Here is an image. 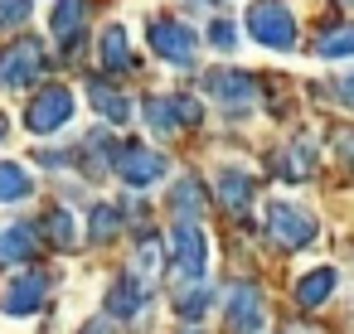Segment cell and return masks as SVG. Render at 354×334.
<instances>
[{"mask_svg": "<svg viewBox=\"0 0 354 334\" xmlns=\"http://www.w3.org/2000/svg\"><path fill=\"white\" fill-rule=\"evenodd\" d=\"M248 35L262 44V49H296V15L286 10V0H252L248 10Z\"/></svg>", "mask_w": 354, "mask_h": 334, "instance_id": "6da1fadb", "label": "cell"}, {"mask_svg": "<svg viewBox=\"0 0 354 334\" xmlns=\"http://www.w3.org/2000/svg\"><path fill=\"white\" fill-rule=\"evenodd\" d=\"M73 112H78V97H73V88H39L35 97H30V107H25V126H30V136H54V131H64L68 121H73Z\"/></svg>", "mask_w": 354, "mask_h": 334, "instance_id": "7a4b0ae2", "label": "cell"}, {"mask_svg": "<svg viewBox=\"0 0 354 334\" xmlns=\"http://www.w3.org/2000/svg\"><path fill=\"white\" fill-rule=\"evenodd\" d=\"M146 44H151V54H160L165 63H175V68H189L199 54V39H194V30L185 25V20H170V15H156V20H146Z\"/></svg>", "mask_w": 354, "mask_h": 334, "instance_id": "3957f363", "label": "cell"}, {"mask_svg": "<svg viewBox=\"0 0 354 334\" xmlns=\"http://www.w3.org/2000/svg\"><path fill=\"white\" fill-rule=\"evenodd\" d=\"M44 73V44L39 39H15L0 54V92H25Z\"/></svg>", "mask_w": 354, "mask_h": 334, "instance_id": "277c9868", "label": "cell"}, {"mask_svg": "<svg viewBox=\"0 0 354 334\" xmlns=\"http://www.w3.org/2000/svg\"><path fill=\"white\" fill-rule=\"evenodd\" d=\"M267 233H272V242H277V247L301 252V247H310V242H315V218H310L306 208H296V204L277 199V204H267Z\"/></svg>", "mask_w": 354, "mask_h": 334, "instance_id": "5b68a950", "label": "cell"}, {"mask_svg": "<svg viewBox=\"0 0 354 334\" xmlns=\"http://www.w3.org/2000/svg\"><path fill=\"white\" fill-rule=\"evenodd\" d=\"M204 92L228 112H248L257 102V78L243 68H214V73H204Z\"/></svg>", "mask_w": 354, "mask_h": 334, "instance_id": "8992f818", "label": "cell"}, {"mask_svg": "<svg viewBox=\"0 0 354 334\" xmlns=\"http://www.w3.org/2000/svg\"><path fill=\"white\" fill-rule=\"evenodd\" d=\"M170 262H175V276H180L185 286L204 276V266H209V242H204L199 223H180V228H175V237H170Z\"/></svg>", "mask_w": 354, "mask_h": 334, "instance_id": "52a82bcc", "label": "cell"}, {"mask_svg": "<svg viewBox=\"0 0 354 334\" xmlns=\"http://www.w3.org/2000/svg\"><path fill=\"white\" fill-rule=\"evenodd\" d=\"M117 175H122L131 189H151L156 179H165V155L151 150V146H141V141H131V146H122V155H117Z\"/></svg>", "mask_w": 354, "mask_h": 334, "instance_id": "ba28073f", "label": "cell"}, {"mask_svg": "<svg viewBox=\"0 0 354 334\" xmlns=\"http://www.w3.org/2000/svg\"><path fill=\"white\" fill-rule=\"evenodd\" d=\"M223 315H228V324H233L238 334H257V329H262V320H267V310H262V295H257V286H248V281L228 286Z\"/></svg>", "mask_w": 354, "mask_h": 334, "instance_id": "9c48e42d", "label": "cell"}, {"mask_svg": "<svg viewBox=\"0 0 354 334\" xmlns=\"http://www.w3.org/2000/svg\"><path fill=\"white\" fill-rule=\"evenodd\" d=\"M44 291H49V276L44 271H20L6 286V295H0V310H6V315H35L44 305Z\"/></svg>", "mask_w": 354, "mask_h": 334, "instance_id": "30bf717a", "label": "cell"}, {"mask_svg": "<svg viewBox=\"0 0 354 334\" xmlns=\"http://www.w3.org/2000/svg\"><path fill=\"white\" fill-rule=\"evenodd\" d=\"M83 20H88V0H54V15H49V30L54 39L73 54L78 35H83Z\"/></svg>", "mask_w": 354, "mask_h": 334, "instance_id": "8fae6325", "label": "cell"}, {"mask_svg": "<svg viewBox=\"0 0 354 334\" xmlns=\"http://www.w3.org/2000/svg\"><path fill=\"white\" fill-rule=\"evenodd\" d=\"M78 155H83V170L97 179V175H112V170H117V155H122V150H117L112 131H102V126H97V131H88V141H83V150H78Z\"/></svg>", "mask_w": 354, "mask_h": 334, "instance_id": "7c38bea8", "label": "cell"}, {"mask_svg": "<svg viewBox=\"0 0 354 334\" xmlns=\"http://www.w3.org/2000/svg\"><path fill=\"white\" fill-rule=\"evenodd\" d=\"M141 117H146V126H151L156 136H180V131H185L180 97H151V102L141 107Z\"/></svg>", "mask_w": 354, "mask_h": 334, "instance_id": "4fadbf2b", "label": "cell"}, {"mask_svg": "<svg viewBox=\"0 0 354 334\" xmlns=\"http://www.w3.org/2000/svg\"><path fill=\"white\" fill-rule=\"evenodd\" d=\"M218 199H223L233 213H248V204H252V175L238 170V165H223V170H218Z\"/></svg>", "mask_w": 354, "mask_h": 334, "instance_id": "5bb4252c", "label": "cell"}, {"mask_svg": "<svg viewBox=\"0 0 354 334\" xmlns=\"http://www.w3.org/2000/svg\"><path fill=\"white\" fill-rule=\"evenodd\" d=\"M146 295H151V286H146V281H136V276H127V281H117V286H112L107 310H112L117 320H131V315L146 305Z\"/></svg>", "mask_w": 354, "mask_h": 334, "instance_id": "9a60e30c", "label": "cell"}, {"mask_svg": "<svg viewBox=\"0 0 354 334\" xmlns=\"http://www.w3.org/2000/svg\"><path fill=\"white\" fill-rule=\"evenodd\" d=\"M35 237H39V228H30V223H6V228H0V266L30 257V252H35Z\"/></svg>", "mask_w": 354, "mask_h": 334, "instance_id": "2e32d148", "label": "cell"}, {"mask_svg": "<svg viewBox=\"0 0 354 334\" xmlns=\"http://www.w3.org/2000/svg\"><path fill=\"white\" fill-rule=\"evenodd\" d=\"M30 194H35L30 170L15 165V160H0V204H20V199H30Z\"/></svg>", "mask_w": 354, "mask_h": 334, "instance_id": "e0dca14e", "label": "cell"}, {"mask_svg": "<svg viewBox=\"0 0 354 334\" xmlns=\"http://www.w3.org/2000/svg\"><path fill=\"white\" fill-rule=\"evenodd\" d=\"M335 266H315V271H306L301 281H296V300L301 305H320V300H330V291H335Z\"/></svg>", "mask_w": 354, "mask_h": 334, "instance_id": "ac0fdd59", "label": "cell"}, {"mask_svg": "<svg viewBox=\"0 0 354 334\" xmlns=\"http://www.w3.org/2000/svg\"><path fill=\"white\" fill-rule=\"evenodd\" d=\"M315 59H354V20L349 25H330L320 39H315Z\"/></svg>", "mask_w": 354, "mask_h": 334, "instance_id": "d6986e66", "label": "cell"}, {"mask_svg": "<svg viewBox=\"0 0 354 334\" xmlns=\"http://www.w3.org/2000/svg\"><path fill=\"white\" fill-rule=\"evenodd\" d=\"M102 63H107V68H117V73H127V68L136 63L122 25H107V30H102Z\"/></svg>", "mask_w": 354, "mask_h": 334, "instance_id": "ffe728a7", "label": "cell"}, {"mask_svg": "<svg viewBox=\"0 0 354 334\" xmlns=\"http://www.w3.org/2000/svg\"><path fill=\"white\" fill-rule=\"evenodd\" d=\"M88 92H93V107H97L102 117H112V121H127V117H131V102H127L117 88H107V83H88Z\"/></svg>", "mask_w": 354, "mask_h": 334, "instance_id": "44dd1931", "label": "cell"}, {"mask_svg": "<svg viewBox=\"0 0 354 334\" xmlns=\"http://www.w3.org/2000/svg\"><path fill=\"white\" fill-rule=\"evenodd\" d=\"M175 213H180V223H194L204 213V184L199 179H180L175 184Z\"/></svg>", "mask_w": 354, "mask_h": 334, "instance_id": "7402d4cb", "label": "cell"}, {"mask_svg": "<svg viewBox=\"0 0 354 334\" xmlns=\"http://www.w3.org/2000/svg\"><path fill=\"white\" fill-rule=\"evenodd\" d=\"M44 233H49V247L73 252V237H78V228H73V208H54V213L44 218Z\"/></svg>", "mask_w": 354, "mask_h": 334, "instance_id": "603a6c76", "label": "cell"}, {"mask_svg": "<svg viewBox=\"0 0 354 334\" xmlns=\"http://www.w3.org/2000/svg\"><path fill=\"white\" fill-rule=\"evenodd\" d=\"M117 228H122V213H117L112 204H93V228H88V242H107Z\"/></svg>", "mask_w": 354, "mask_h": 334, "instance_id": "cb8c5ba5", "label": "cell"}, {"mask_svg": "<svg viewBox=\"0 0 354 334\" xmlns=\"http://www.w3.org/2000/svg\"><path fill=\"white\" fill-rule=\"evenodd\" d=\"M30 10H35V0H0V30L25 25V20H30Z\"/></svg>", "mask_w": 354, "mask_h": 334, "instance_id": "d4e9b609", "label": "cell"}, {"mask_svg": "<svg viewBox=\"0 0 354 334\" xmlns=\"http://www.w3.org/2000/svg\"><path fill=\"white\" fill-rule=\"evenodd\" d=\"M209 39H214V49H223V54H233V44H238V25L218 15V20L209 25Z\"/></svg>", "mask_w": 354, "mask_h": 334, "instance_id": "484cf974", "label": "cell"}, {"mask_svg": "<svg viewBox=\"0 0 354 334\" xmlns=\"http://www.w3.org/2000/svg\"><path fill=\"white\" fill-rule=\"evenodd\" d=\"M204 305H209V291H204V286H194V291H180V315H185L189 324L204 315Z\"/></svg>", "mask_w": 354, "mask_h": 334, "instance_id": "4316f807", "label": "cell"}, {"mask_svg": "<svg viewBox=\"0 0 354 334\" xmlns=\"http://www.w3.org/2000/svg\"><path fill=\"white\" fill-rule=\"evenodd\" d=\"M160 266V242L156 237H146L141 242V252H136V271H156Z\"/></svg>", "mask_w": 354, "mask_h": 334, "instance_id": "83f0119b", "label": "cell"}, {"mask_svg": "<svg viewBox=\"0 0 354 334\" xmlns=\"http://www.w3.org/2000/svg\"><path fill=\"white\" fill-rule=\"evenodd\" d=\"M335 92H339V102H344V107H349V112H354V73H349V78H344V83H339V88H335Z\"/></svg>", "mask_w": 354, "mask_h": 334, "instance_id": "f1b7e54d", "label": "cell"}, {"mask_svg": "<svg viewBox=\"0 0 354 334\" xmlns=\"http://www.w3.org/2000/svg\"><path fill=\"white\" fill-rule=\"evenodd\" d=\"M83 334H107V329H102V324H88V329H83Z\"/></svg>", "mask_w": 354, "mask_h": 334, "instance_id": "f546056e", "label": "cell"}, {"mask_svg": "<svg viewBox=\"0 0 354 334\" xmlns=\"http://www.w3.org/2000/svg\"><path fill=\"white\" fill-rule=\"evenodd\" d=\"M0 136H6V117H0Z\"/></svg>", "mask_w": 354, "mask_h": 334, "instance_id": "4dcf8cb0", "label": "cell"}, {"mask_svg": "<svg viewBox=\"0 0 354 334\" xmlns=\"http://www.w3.org/2000/svg\"><path fill=\"white\" fill-rule=\"evenodd\" d=\"M185 334H204V329H185Z\"/></svg>", "mask_w": 354, "mask_h": 334, "instance_id": "1f68e13d", "label": "cell"}, {"mask_svg": "<svg viewBox=\"0 0 354 334\" xmlns=\"http://www.w3.org/2000/svg\"><path fill=\"white\" fill-rule=\"evenodd\" d=\"M349 6H354V0H349Z\"/></svg>", "mask_w": 354, "mask_h": 334, "instance_id": "d6a6232c", "label": "cell"}]
</instances>
